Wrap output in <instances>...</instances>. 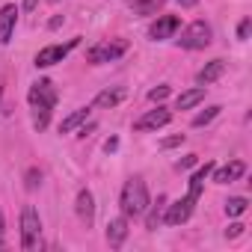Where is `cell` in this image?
Wrapping results in <instances>:
<instances>
[{
  "label": "cell",
  "instance_id": "cell-11",
  "mask_svg": "<svg viewBox=\"0 0 252 252\" xmlns=\"http://www.w3.org/2000/svg\"><path fill=\"white\" fill-rule=\"evenodd\" d=\"M125 237H128V217H113L110 222H107V243L113 246V249H119L122 243H125Z\"/></svg>",
  "mask_w": 252,
  "mask_h": 252
},
{
  "label": "cell",
  "instance_id": "cell-9",
  "mask_svg": "<svg viewBox=\"0 0 252 252\" xmlns=\"http://www.w3.org/2000/svg\"><path fill=\"white\" fill-rule=\"evenodd\" d=\"M178 24H181V18H178V15H160V18L149 27V39L163 42V39H169V36L178 30Z\"/></svg>",
  "mask_w": 252,
  "mask_h": 252
},
{
  "label": "cell",
  "instance_id": "cell-16",
  "mask_svg": "<svg viewBox=\"0 0 252 252\" xmlns=\"http://www.w3.org/2000/svg\"><path fill=\"white\" fill-rule=\"evenodd\" d=\"M211 172H214V163H205V166H199V169L193 172V178H190V190H187L190 199L199 202V196H202V184H205V178H208Z\"/></svg>",
  "mask_w": 252,
  "mask_h": 252
},
{
  "label": "cell",
  "instance_id": "cell-25",
  "mask_svg": "<svg viewBox=\"0 0 252 252\" xmlns=\"http://www.w3.org/2000/svg\"><path fill=\"white\" fill-rule=\"evenodd\" d=\"M181 143H184V134H175V137L160 140V149H175V146H181Z\"/></svg>",
  "mask_w": 252,
  "mask_h": 252
},
{
  "label": "cell",
  "instance_id": "cell-19",
  "mask_svg": "<svg viewBox=\"0 0 252 252\" xmlns=\"http://www.w3.org/2000/svg\"><path fill=\"white\" fill-rule=\"evenodd\" d=\"M163 6V0H131V12L134 15H155Z\"/></svg>",
  "mask_w": 252,
  "mask_h": 252
},
{
  "label": "cell",
  "instance_id": "cell-31",
  "mask_svg": "<svg viewBox=\"0 0 252 252\" xmlns=\"http://www.w3.org/2000/svg\"><path fill=\"white\" fill-rule=\"evenodd\" d=\"M36 6H39V0H24V9H27V12H33Z\"/></svg>",
  "mask_w": 252,
  "mask_h": 252
},
{
  "label": "cell",
  "instance_id": "cell-8",
  "mask_svg": "<svg viewBox=\"0 0 252 252\" xmlns=\"http://www.w3.org/2000/svg\"><path fill=\"white\" fill-rule=\"evenodd\" d=\"M169 119H172V113L163 110V107L149 110L146 116H140V119L134 122V131H158V128H163V125H169Z\"/></svg>",
  "mask_w": 252,
  "mask_h": 252
},
{
  "label": "cell",
  "instance_id": "cell-2",
  "mask_svg": "<svg viewBox=\"0 0 252 252\" xmlns=\"http://www.w3.org/2000/svg\"><path fill=\"white\" fill-rule=\"evenodd\" d=\"M119 205H122V214L125 217H143L149 211V205H152L149 202V187H146V181L140 175H134V178L125 181Z\"/></svg>",
  "mask_w": 252,
  "mask_h": 252
},
{
  "label": "cell",
  "instance_id": "cell-23",
  "mask_svg": "<svg viewBox=\"0 0 252 252\" xmlns=\"http://www.w3.org/2000/svg\"><path fill=\"white\" fill-rule=\"evenodd\" d=\"M39 184H42V172H39V169H30V172H27V181H24V187H27V190H36Z\"/></svg>",
  "mask_w": 252,
  "mask_h": 252
},
{
  "label": "cell",
  "instance_id": "cell-22",
  "mask_svg": "<svg viewBox=\"0 0 252 252\" xmlns=\"http://www.w3.org/2000/svg\"><path fill=\"white\" fill-rule=\"evenodd\" d=\"M163 205H166V196H158V205H155L152 214H149V228H158V222L163 220V217H160V208H163Z\"/></svg>",
  "mask_w": 252,
  "mask_h": 252
},
{
  "label": "cell",
  "instance_id": "cell-3",
  "mask_svg": "<svg viewBox=\"0 0 252 252\" xmlns=\"http://www.w3.org/2000/svg\"><path fill=\"white\" fill-rule=\"evenodd\" d=\"M42 246V217L33 205L21 208V249L36 252Z\"/></svg>",
  "mask_w": 252,
  "mask_h": 252
},
{
  "label": "cell",
  "instance_id": "cell-30",
  "mask_svg": "<svg viewBox=\"0 0 252 252\" xmlns=\"http://www.w3.org/2000/svg\"><path fill=\"white\" fill-rule=\"evenodd\" d=\"M116 149H119V140H116V137H110V140L104 143V152H116Z\"/></svg>",
  "mask_w": 252,
  "mask_h": 252
},
{
  "label": "cell",
  "instance_id": "cell-15",
  "mask_svg": "<svg viewBox=\"0 0 252 252\" xmlns=\"http://www.w3.org/2000/svg\"><path fill=\"white\" fill-rule=\"evenodd\" d=\"M205 89H208V86H196V89L181 92V95H178V101H175V107H178V110H193L196 104H202V101H205Z\"/></svg>",
  "mask_w": 252,
  "mask_h": 252
},
{
  "label": "cell",
  "instance_id": "cell-13",
  "mask_svg": "<svg viewBox=\"0 0 252 252\" xmlns=\"http://www.w3.org/2000/svg\"><path fill=\"white\" fill-rule=\"evenodd\" d=\"M222 71H225V63H222V60H211V63L196 74V83H199V86H208V83L220 80V77H222Z\"/></svg>",
  "mask_w": 252,
  "mask_h": 252
},
{
  "label": "cell",
  "instance_id": "cell-17",
  "mask_svg": "<svg viewBox=\"0 0 252 252\" xmlns=\"http://www.w3.org/2000/svg\"><path fill=\"white\" fill-rule=\"evenodd\" d=\"M122 98H125V89H104V92L95 95V107H101V110H113V107L122 104Z\"/></svg>",
  "mask_w": 252,
  "mask_h": 252
},
{
  "label": "cell",
  "instance_id": "cell-12",
  "mask_svg": "<svg viewBox=\"0 0 252 252\" xmlns=\"http://www.w3.org/2000/svg\"><path fill=\"white\" fill-rule=\"evenodd\" d=\"M243 175H246V163L243 160H231V163H225V166H220L214 172V181L217 184H231V181H237Z\"/></svg>",
  "mask_w": 252,
  "mask_h": 252
},
{
  "label": "cell",
  "instance_id": "cell-1",
  "mask_svg": "<svg viewBox=\"0 0 252 252\" xmlns=\"http://www.w3.org/2000/svg\"><path fill=\"white\" fill-rule=\"evenodd\" d=\"M57 89L51 80H36L27 92V101H30V110H33V128L36 131H45L51 125V113L57 107Z\"/></svg>",
  "mask_w": 252,
  "mask_h": 252
},
{
  "label": "cell",
  "instance_id": "cell-14",
  "mask_svg": "<svg viewBox=\"0 0 252 252\" xmlns=\"http://www.w3.org/2000/svg\"><path fill=\"white\" fill-rule=\"evenodd\" d=\"M77 217H80L86 225H92V220H95V199H92L89 190H80V193H77Z\"/></svg>",
  "mask_w": 252,
  "mask_h": 252
},
{
  "label": "cell",
  "instance_id": "cell-21",
  "mask_svg": "<svg viewBox=\"0 0 252 252\" xmlns=\"http://www.w3.org/2000/svg\"><path fill=\"white\" fill-rule=\"evenodd\" d=\"M220 110H222V107H217V104H214V107H208L205 113H199V116L193 119V128H202V125H208V122H214V119L220 116Z\"/></svg>",
  "mask_w": 252,
  "mask_h": 252
},
{
  "label": "cell",
  "instance_id": "cell-28",
  "mask_svg": "<svg viewBox=\"0 0 252 252\" xmlns=\"http://www.w3.org/2000/svg\"><path fill=\"white\" fill-rule=\"evenodd\" d=\"M249 27H252V24H249V18H246V21H240V27H237V39H246V36H249Z\"/></svg>",
  "mask_w": 252,
  "mask_h": 252
},
{
  "label": "cell",
  "instance_id": "cell-32",
  "mask_svg": "<svg viewBox=\"0 0 252 252\" xmlns=\"http://www.w3.org/2000/svg\"><path fill=\"white\" fill-rule=\"evenodd\" d=\"M181 6H196V0H178Z\"/></svg>",
  "mask_w": 252,
  "mask_h": 252
},
{
  "label": "cell",
  "instance_id": "cell-24",
  "mask_svg": "<svg viewBox=\"0 0 252 252\" xmlns=\"http://www.w3.org/2000/svg\"><path fill=\"white\" fill-rule=\"evenodd\" d=\"M169 95V86H155L152 92H149V101H163Z\"/></svg>",
  "mask_w": 252,
  "mask_h": 252
},
{
  "label": "cell",
  "instance_id": "cell-7",
  "mask_svg": "<svg viewBox=\"0 0 252 252\" xmlns=\"http://www.w3.org/2000/svg\"><path fill=\"white\" fill-rule=\"evenodd\" d=\"M193 208H196V199H190V196H184V199H178V202H172V205H166V214H163V222H166V225H181V222H187V220H190V214H193Z\"/></svg>",
  "mask_w": 252,
  "mask_h": 252
},
{
  "label": "cell",
  "instance_id": "cell-27",
  "mask_svg": "<svg viewBox=\"0 0 252 252\" xmlns=\"http://www.w3.org/2000/svg\"><path fill=\"white\" fill-rule=\"evenodd\" d=\"M237 234H243V222H231L225 228V237H237Z\"/></svg>",
  "mask_w": 252,
  "mask_h": 252
},
{
  "label": "cell",
  "instance_id": "cell-26",
  "mask_svg": "<svg viewBox=\"0 0 252 252\" xmlns=\"http://www.w3.org/2000/svg\"><path fill=\"white\" fill-rule=\"evenodd\" d=\"M196 160H199V155H187V158H181L178 169H190V166H196Z\"/></svg>",
  "mask_w": 252,
  "mask_h": 252
},
{
  "label": "cell",
  "instance_id": "cell-20",
  "mask_svg": "<svg viewBox=\"0 0 252 252\" xmlns=\"http://www.w3.org/2000/svg\"><path fill=\"white\" fill-rule=\"evenodd\" d=\"M246 205H249V202H246L243 196H231V199L225 202V214H228V217H240V214L246 211Z\"/></svg>",
  "mask_w": 252,
  "mask_h": 252
},
{
  "label": "cell",
  "instance_id": "cell-10",
  "mask_svg": "<svg viewBox=\"0 0 252 252\" xmlns=\"http://www.w3.org/2000/svg\"><path fill=\"white\" fill-rule=\"evenodd\" d=\"M15 24H18V6L15 3H6L0 9V45H6L15 33Z\"/></svg>",
  "mask_w": 252,
  "mask_h": 252
},
{
  "label": "cell",
  "instance_id": "cell-6",
  "mask_svg": "<svg viewBox=\"0 0 252 252\" xmlns=\"http://www.w3.org/2000/svg\"><path fill=\"white\" fill-rule=\"evenodd\" d=\"M77 45H80V39H71V42H65V45H48V48H42V51L36 54V68H51V65L63 63Z\"/></svg>",
  "mask_w": 252,
  "mask_h": 252
},
{
  "label": "cell",
  "instance_id": "cell-18",
  "mask_svg": "<svg viewBox=\"0 0 252 252\" xmlns=\"http://www.w3.org/2000/svg\"><path fill=\"white\" fill-rule=\"evenodd\" d=\"M89 119V107H80V110H74L71 116H65L63 122H60V134H71L74 128H80V125Z\"/></svg>",
  "mask_w": 252,
  "mask_h": 252
},
{
  "label": "cell",
  "instance_id": "cell-4",
  "mask_svg": "<svg viewBox=\"0 0 252 252\" xmlns=\"http://www.w3.org/2000/svg\"><path fill=\"white\" fill-rule=\"evenodd\" d=\"M125 51H128V42H125V39H107V42L92 45V48H89V54H86V60H89L92 65H104V63L119 60Z\"/></svg>",
  "mask_w": 252,
  "mask_h": 252
},
{
  "label": "cell",
  "instance_id": "cell-33",
  "mask_svg": "<svg viewBox=\"0 0 252 252\" xmlns=\"http://www.w3.org/2000/svg\"><path fill=\"white\" fill-rule=\"evenodd\" d=\"M51 3H60V0H51Z\"/></svg>",
  "mask_w": 252,
  "mask_h": 252
},
{
  "label": "cell",
  "instance_id": "cell-5",
  "mask_svg": "<svg viewBox=\"0 0 252 252\" xmlns=\"http://www.w3.org/2000/svg\"><path fill=\"white\" fill-rule=\"evenodd\" d=\"M178 45H181L184 51H202V48H208V45H211V27H208L205 21H193L190 27H184Z\"/></svg>",
  "mask_w": 252,
  "mask_h": 252
},
{
  "label": "cell",
  "instance_id": "cell-29",
  "mask_svg": "<svg viewBox=\"0 0 252 252\" xmlns=\"http://www.w3.org/2000/svg\"><path fill=\"white\" fill-rule=\"evenodd\" d=\"M0 249H6V225H3V214H0Z\"/></svg>",
  "mask_w": 252,
  "mask_h": 252
}]
</instances>
